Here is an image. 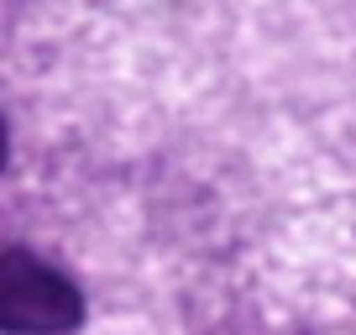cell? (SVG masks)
<instances>
[{
	"instance_id": "6da1fadb",
	"label": "cell",
	"mask_w": 356,
	"mask_h": 335,
	"mask_svg": "<svg viewBox=\"0 0 356 335\" xmlns=\"http://www.w3.org/2000/svg\"><path fill=\"white\" fill-rule=\"evenodd\" d=\"M79 320H84V299L63 272L32 262L26 252L0 257V330L6 335H63Z\"/></svg>"
},
{
	"instance_id": "7a4b0ae2",
	"label": "cell",
	"mask_w": 356,
	"mask_h": 335,
	"mask_svg": "<svg viewBox=\"0 0 356 335\" xmlns=\"http://www.w3.org/2000/svg\"><path fill=\"white\" fill-rule=\"evenodd\" d=\"M0 168H6V121H0Z\"/></svg>"
}]
</instances>
